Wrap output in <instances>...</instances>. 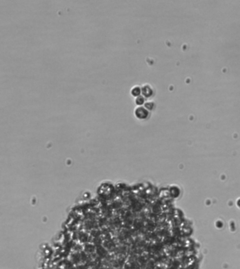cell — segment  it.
<instances>
[{"label":"cell","instance_id":"obj_1","mask_svg":"<svg viewBox=\"0 0 240 269\" xmlns=\"http://www.w3.org/2000/svg\"><path fill=\"white\" fill-rule=\"evenodd\" d=\"M237 206L240 209V198L237 200Z\"/></svg>","mask_w":240,"mask_h":269}]
</instances>
